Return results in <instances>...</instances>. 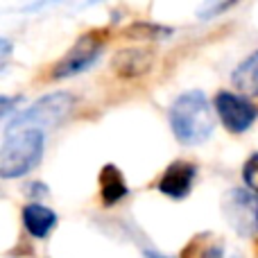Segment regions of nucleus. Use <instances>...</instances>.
Listing matches in <instances>:
<instances>
[{"instance_id":"nucleus-9","label":"nucleus","mask_w":258,"mask_h":258,"mask_svg":"<svg viewBox=\"0 0 258 258\" xmlns=\"http://www.w3.org/2000/svg\"><path fill=\"white\" fill-rule=\"evenodd\" d=\"M100 195H102L104 206L118 204L122 197L129 195L125 177H122V172L113 163H107L102 170H100Z\"/></svg>"},{"instance_id":"nucleus-1","label":"nucleus","mask_w":258,"mask_h":258,"mask_svg":"<svg viewBox=\"0 0 258 258\" xmlns=\"http://www.w3.org/2000/svg\"><path fill=\"white\" fill-rule=\"evenodd\" d=\"M170 127L179 143L200 145L213 134L215 113L202 91H188L179 95L170 107Z\"/></svg>"},{"instance_id":"nucleus-12","label":"nucleus","mask_w":258,"mask_h":258,"mask_svg":"<svg viewBox=\"0 0 258 258\" xmlns=\"http://www.w3.org/2000/svg\"><path fill=\"white\" fill-rule=\"evenodd\" d=\"M181 258H227L224 256L222 240L213 238L211 233H200L186 245Z\"/></svg>"},{"instance_id":"nucleus-5","label":"nucleus","mask_w":258,"mask_h":258,"mask_svg":"<svg viewBox=\"0 0 258 258\" xmlns=\"http://www.w3.org/2000/svg\"><path fill=\"white\" fill-rule=\"evenodd\" d=\"M215 111H218L222 125L231 134H242L247 132L258 118V109L249 102L247 98L229 91H220L215 95Z\"/></svg>"},{"instance_id":"nucleus-11","label":"nucleus","mask_w":258,"mask_h":258,"mask_svg":"<svg viewBox=\"0 0 258 258\" xmlns=\"http://www.w3.org/2000/svg\"><path fill=\"white\" fill-rule=\"evenodd\" d=\"M231 82L240 93L258 95V50L254 54H249V57L233 71Z\"/></svg>"},{"instance_id":"nucleus-10","label":"nucleus","mask_w":258,"mask_h":258,"mask_svg":"<svg viewBox=\"0 0 258 258\" xmlns=\"http://www.w3.org/2000/svg\"><path fill=\"white\" fill-rule=\"evenodd\" d=\"M152 63V54L145 50H122L118 52L113 68L118 75L122 77H134V75H143Z\"/></svg>"},{"instance_id":"nucleus-14","label":"nucleus","mask_w":258,"mask_h":258,"mask_svg":"<svg viewBox=\"0 0 258 258\" xmlns=\"http://www.w3.org/2000/svg\"><path fill=\"white\" fill-rule=\"evenodd\" d=\"M0 48H3V66H5V61L9 59V41L7 39H0Z\"/></svg>"},{"instance_id":"nucleus-7","label":"nucleus","mask_w":258,"mask_h":258,"mask_svg":"<svg viewBox=\"0 0 258 258\" xmlns=\"http://www.w3.org/2000/svg\"><path fill=\"white\" fill-rule=\"evenodd\" d=\"M195 177H197L195 163H190V161H174V163H170L168 170L161 174L156 188H159L163 195L172 197V200H183V197L192 190Z\"/></svg>"},{"instance_id":"nucleus-3","label":"nucleus","mask_w":258,"mask_h":258,"mask_svg":"<svg viewBox=\"0 0 258 258\" xmlns=\"http://www.w3.org/2000/svg\"><path fill=\"white\" fill-rule=\"evenodd\" d=\"M73 104H75V100L68 93L45 95L36 104H32L30 109L16 113L12 120H7V127H34V129H41V132L45 127H57L68 116Z\"/></svg>"},{"instance_id":"nucleus-4","label":"nucleus","mask_w":258,"mask_h":258,"mask_svg":"<svg viewBox=\"0 0 258 258\" xmlns=\"http://www.w3.org/2000/svg\"><path fill=\"white\" fill-rule=\"evenodd\" d=\"M222 213L229 227L245 238L258 233V195L247 188H231L222 197Z\"/></svg>"},{"instance_id":"nucleus-15","label":"nucleus","mask_w":258,"mask_h":258,"mask_svg":"<svg viewBox=\"0 0 258 258\" xmlns=\"http://www.w3.org/2000/svg\"><path fill=\"white\" fill-rule=\"evenodd\" d=\"M145 258H168V256H161L156 251H145Z\"/></svg>"},{"instance_id":"nucleus-6","label":"nucleus","mask_w":258,"mask_h":258,"mask_svg":"<svg viewBox=\"0 0 258 258\" xmlns=\"http://www.w3.org/2000/svg\"><path fill=\"white\" fill-rule=\"evenodd\" d=\"M100 52H102V41L95 34H84L52 68V80H66V77L84 73L100 59Z\"/></svg>"},{"instance_id":"nucleus-2","label":"nucleus","mask_w":258,"mask_h":258,"mask_svg":"<svg viewBox=\"0 0 258 258\" xmlns=\"http://www.w3.org/2000/svg\"><path fill=\"white\" fill-rule=\"evenodd\" d=\"M43 132L34 127H5L0 147V177L14 179L36 168L43 156Z\"/></svg>"},{"instance_id":"nucleus-8","label":"nucleus","mask_w":258,"mask_h":258,"mask_svg":"<svg viewBox=\"0 0 258 258\" xmlns=\"http://www.w3.org/2000/svg\"><path fill=\"white\" fill-rule=\"evenodd\" d=\"M23 224L34 238H48V233L57 227V213L43 204H27L23 209Z\"/></svg>"},{"instance_id":"nucleus-13","label":"nucleus","mask_w":258,"mask_h":258,"mask_svg":"<svg viewBox=\"0 0 258 258\" xmlns=\"http://www.w3.org/2000/svg\"><path fill=\"white\" fill-rule=\"evenodd\" d=\"M242 179L247 183V190L258 195V154H251L242 168Z\"/></svg>"}]
</instances>
